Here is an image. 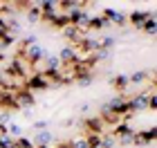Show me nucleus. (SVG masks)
<instances>
[{
    "instance_id": "1",
    "label": "nucleus",
    "mask_w": 157,
    "mask_h": 148,
    "mask_svg": "<svg viewBox=\"0 0 157 148\" xmlns=\"http://www.w3.org/2000/svg\"><path fill=\"white\" fill-rule=\"evenodd\" d=\"M103 115H117L121 119H130V110H128V97L126 94H117V97H112L110 101H105L101 103V115L99 117H103Z\"/></svg>"
},
{
    "instance_id": "2",
    "label": "nucleus",
    "mask_w": 157,
    "mask_h": 148,
    "mask_svg": "<svg viewBox=\"0 0 157 148\" xmlns=\"http://www.w3.org/2000/svg\"><path fill=\"white\" fill-rule=\"evenodd\" d=\"M45 47H43L40 43H34V45H27L25 49H18V54L25 63H29V65H36V63H40L43 59H45Z\"/></svg>"
},
{
    "instance_id": "3",
    "label": "nucleus",
    "mask_w": 157,
    "mask_h": 148,
    "mask_svg": "<svg viewBox=\"0 0 157 148\" xmlns=\"http://www.w3.org/2000/svg\"><path fill=\"white\" fill-rule=\"evenodd\" d=\"M112 137H115V142H119L121 146H132V139H135V130L130 128V123L126 121H119L115 128H112V132H110Z\"/></svg>"
},
{
    "instance_id": "4",
    "label": "nucleus",
    "mask_w": 157,
    "mask_h": 148,
    "mask_svg": "<svg viewBox=\"0 0 157 148\" xmlns=\"http://www.w3.org/2000/svg\"><path fill=\"white\" fill-rule=\"evenodd\" d=\"M74 47H76V52H78V54H97L99 49H101V43H99V38L88 36V34H85V36L78 40Z\"/></svg>"
},
{
    "instance_id": "5",
    "label": "nucleus",
    "mask_w": 157,
    "mask_h": 148,
    "mask_svg": "<svg viewBox=\"0 0 157 148\" xmlns=\"http://www.w3.org/2000/svg\"><path fill=\"white\" fill-rule=\"evenodd\" d=\"M148 94H151V92H137V94L128 97V110H130V115L141 112V110L148 108Z\"/></svg>"
},
{
    "instance_id": "6",
    "label": "nucleus",
    "mask_w": 157,
    "mask_h": 148,
    "mask_svg": "<svg viewBox=\"0 0 157 148\" xmlns=\"http://www.w3.org/2000/svg\"><path fill=\"white\" fill-rule=\"evenodd\" d=\"M13 99H16V110L18 108H32V105H36V97H34V92H29V90H25V88H20L18 92H13Z\"/></svg>"
},
{
    "instance_id": "7",
    "label": "nucleus",
    "mask_w": 157,
    "mask_h": 148,
    "mask_svg": "<svg viewBox=\"0 0 157 148\" xmlns=\"http://www.w3.org/2000/svg\"><path fill=\"white\" fill-rule=\"evenodd\" d=\"M47 88H49V81L40 72L38 74H29L25 79V90H29V92H38V90H47Z\"/></svg>"
},
{
    "instance_id": "8",
    "label": "nucleus",
    "mask_w": 157,
    "mask_h": 148,
    "mask_svg": "<svg viewBox=\"0 0 157 148\" xmlns=\"http://www.w3.org/2000/svg\"><path fill=\"white\" fill-rule=\"evenodd\" d=\"M101 16L108 20L110 25H119V27H124L128 23V16L124 11H119V9H112V7H103V11H101Z\"/></svg>"
},
{
    "instance_id": "9",
    "label": "nucleus",
    "mask_w": 157,
    "mask_h": 148,
    "mask_svg": "<svg viewBox=\"0 0 157 148\" xmlns=\"http://www.w3.org/2000/svg\"><path fill=\"white\" fill-rule=\"evenodd\" d=\"M83 128H85V135H105V123L101 121V117H88L83 121Z\"/></svg>"
},
{
    "instance_id": "10",
    "label": "nucleus",
    "mask_w": 157,
    "mask_h": 148,
    "mask_svg": "<svg viewBox=\"0 0 157 148\" xmlns=\"http://www.w3.org/2000/svg\"><path fill=\"white\" fill-rule=\"evenodd\" d=\"M78 59H81V54L76 52V47L74 45H65L59 52V61H61V65H74V63H78Z\"/></svg>"
},
{
    "instance_id": "11",
    "label": "nucleus",
    "mask_w": 157,
    "mask_h": 148,
    "mask_svg": "<svg viewBox=\"0 0 157 148\" xmlns=\"http://www.w3.org/2000/svg\"><path fill=\"white\" fill-rule=\"evenodd\" d=\"M157 137V128L153 126V128L148 130H135V139H132V146H146V144H153Z\"/></svg>"
},
{
    "instance_id": "12",
    "label": "nucleus",
    "mask_w": 157,
    "mask_h": 148,
    "mask_svg": "<svg viewBox=\"0 0 157 148\" xmlns=\"http://www.w3.org/2000/svg\"><path fill=\"white\" fill-rule=\"evenodd\" d=\"M5 72L9 76H13V79H27V72H25V65H23V59H20V56H13Z\"/></svg>"
},
{
    "instance_id": "13",
    "label": "nucleus",
    "mask_w": 157,
    "mask_h": 148,
    "mask_svg": "<svg viewBox=\"0 0 157 148\" xmlns=\"http://www.w3.org/2000/svg\"><path fill=\"white\" fill-rule=\"evenodd\" d=\"M153 13L151 11H144V9H135V11H130L128 13V23H130L132 27H137V29H141V27H144V23L148 18H151Z\"/></svg>"
},
{
    "instance_id": "14",
    "label": "nucleus",
    "mask_w": 157,
    "mask_h": 148,
    "mask_svg": "<svg viewBox=\"0 0 157 148\" xmlns=\"http://www.w3.org/2000/svg\"><path fill=\"white\" fill-rule=\"evenodd\" d=\"M34 146H52L54 142V135H52V130H38V132H34Z\"/></svg>"
},
{
    "instance_id": "15",
    "label": "nucleus",
    "mask_w": 157,
    "mask_h": 148,
    "mask_svg": "<svg viewBox=\"0 0 157 148\" xmlns=\"http://www.w3.org/2000/svg\"><path fill=\"white\" fill-rule=\"evenodd\" d=\"M61 32H63V36H65V38L70 40V43H74V45H76L78 40H81V38L85 36V32H81V29H76L74 25H67V27H63Z\"/></svg>"
},
{
    "instance_id": "16",
    "label": "nucleus",
    "mask_w": 157,
    "mask_h": 148,
    "mask_svg": "<svg viewBox=\"0 0 157 148\" xmlns=\"http://www.w3.org/2000/svg\"><path fill=\"white\" fill-rule=\"evenodd\" d=\"M110 85L115 88V90H117L119 94H124V92H126V88L130 85V81H128V74H117L115 79L110 81Z\"/></svg>"
},
{
    "instance_id": "17",
    "label": "nucleus",
    "mask_w": 157,
    "mask_h": 148,
    "mask_svg": "<svg viewBox=\"0 0 157 148\" xmlns=\"http://www.w3.org/2000/svg\"><path fill=\"white\" fill-rule=\"evenodd\" d=\"M105 27H110V23L101 16V13H99V16H92V18H90V23H88V29H94V32L105 29Z\"/></svg>"
},
{
    "instance_id": "18",
    "label": "nucleus",
    "mask_w": 157,
    "mask_h": 148,
    "mask_svg": "<svg viewBox=\"0 0 157 148\" xmlns=\"http://www.w3.org/2000/svg\"><path fill=\"white\" fill-rule=\"evenodd\" d=\"M45 70H49V72H59V70L63 67L61 65V61H59V56H54V54H45Z\"/></svg>"
},
{
    "instance_id": "19",
    "label": "nucleus",
    "mask_w": 157,
    "mask_h": 148,
    "mask_svg": "<svg viewBox=\"0 0 157 148\" xmlns=\"http://www.w3.org/2000/svg\"><path fill=\"white\" fill-rule=\"evenodd\" d=\"M49 23H52V27H54V29H63V27H67L70 25V20H67V16H65V13H56V16L52 18V20H49Z\"/></svg>"
},
{
    "instance_id": "20",
    "label": "nucleus",
    "mask_w": 157,
    "mask_h": 148,
    "mask_svg": "<svg viewBox=\"0 0 157 148\" xmlns=\"http://www.w3.org/2000/svg\"><path fill=\"white\" fill-rule=\"evenodd\" d=\"M146 79H148V72H135V74H130L128 76V81H130V85H144L146 83Z\"/></svg>"
},
{
    "instance_id": "21",
    "label": "nucleus",
    "mask_w": 157,
    "mask_h": 148,
    "mask_svg": "<svg viewBox=\"0 0 157 148\" xmlns=\"http://www.w3.org/2000/svg\"><path fill=\"white\" fill-rule=\"evenodd\" d=\"M25 9H27V20H29V23H38V20H40L38 5H29V7H25Z\"/></svg>"
},
{
    "instance_id": "22",
    "label": "nucleus",
    "mask_w": 157,
    "mask_h": 148,
    "mask_svg": "<svg viewBox=\"0 0 157 148\" xmlns=\"http://www.w3.org/2000/svg\"><path fill=\"white\" fill-rule=\"evenodd\" d=\"M7 135H9L11 139L23 137V135H25V132H23V126H20V123H9V126H7Z\"/></svg>"
},
{
    "instance_id": "23",
    "label": "nucleus",
    "mask_w": 157,
    "mask_h": 148,
    "mask_svg": "<svg viewBox=\"0 0 157 148\" xmlns=\"http://www.w3.org/2000/svg\"><path fill=\"white\" fill-rule=\"evenodd\" d=\"M141 32L151 34V36H153V34L157 32V20H155V16H151V18H148L146 23H144V27H141Z\"/></svg>"
},
{
    "instance_id": "24",
    "label": "nucleus",
    "mask_w": 157,
    "mask_h": 148,
    "mask_svg": "<svg viewBox=\"0 0 157 148\" xmlns=\"http://www.w3.org/2000/svg\"><path fill=\"white\" fill-rule=\"evenodd\" d=\"M101 137H103V135H85L88 148H101Z\"/></svg>"
},
{
    "instance_id": "25",
    "label": "nucleus",
    "mask_w": 157,
    "mask_h": 148,
    "mask_svg": "<svg viewBox=\"0 0 157 148\" xmlns=\"http://www.w3.org/2000/svg\"><path fill=\"white\" fill-rule=\"evenodd\" d=\"M13 142H16V148H36V146H34V142H32V139L29 137H18V139H13Z\"/></svg>"
},
{
    "instance_id": "26",
    "label": "nucleus",
    "mask_w": 157,
    "mask_h": 148,
    "mask_svg": "<svg viewBox=\"0 0 157 148\" xmlns=\"http://www.w3.org/2000/svg\"><path fill=\"white\" fill-rule=\"evenodd\" d=\"M99 43H101V49H105V52H108L110 47H115V43H117V38H115V36H103L101 40H99Z\"/></svg>"
},
{
    "instance_id": "27",
    "label": "nucleus",
    "mask_w": 157,
    "mask_h": 148,
    "mask_svg": "<svg viewBox=\"0 0 157 148\" xmlns=\"http://www.w3.org/2000/svg\"><path fill=\"white\" fill-rule=\"evenodd\" d=\"M115 137H112V135H103L101 137V148H115Z\"/></svg>"
},
{
    "instance_id": "28",
    "label": "nucleus",
    "mask_w": 157,
    "mask_h": 148,
    "mask_svg": "<svg viewBox=\"0 0 157 148\" xmlns=\"http://www.w3.org/2000/svg\"><path fill=\"white\" fill-rule=\"evenodd\" d=\"M70 148H88V142H85V137L72 139V142H70Z\"/></svg>"
},
{
    "instance_id": "29",
    "label": "nucleus",
    "mask_w": 157,
    "mask_h": 148,
    "mask_svg": "<svg viewBox=\"0 0 157 148\" xmlns=\"http://www.w3.org/2000/svg\"><path fill=\"white\" fill-rule=\"evenodd\" d=\"M9 36V27H7V18H0V40Z\"/></svg>"
},
{
    "instance_id": "30",
    "label": "nucleus",
    "mask_w": 157,
    "mask_h": 148,
    "mask_svg": "<svg viewBox=\"0 0 157 148\" xmlns=\"http://www.w3.org/2000/svg\"><path fill=\"white\" fill-rule=\"evenodd\" d=\"M0 123H2V126H9L11 123V112L9 110H2V115H0Z\"/></svg>"
},
{
    "instance_id": "31",
    "label": "nucleus",
    "mask_w": 157,
    "mask_h": 148,
    "mask_svg": "<svg viewBox=\"0 0 157 148\" xmlns=\"http://www.w3.org/2000/svg\"><path fill=\"white\" fill-rule=\"evenodd\" d=\"M148 110H157V94L155 92L148 94Z\"/></svg>"
},
{
    "instance_id": "32",
    "label": "nucleus",
    "mask_w": 157,
    "mask_h": 148,
    "mask_svg": "<svg viewBox=\"0 0 157 148\" xmlns=\"http://www.w3.org/2000/svg\"><path fill=\"white\" fill-rule=\"evenodd\" d=\"M34 130H47V121H43V119H40V121H34Z\"/></svg>"
},
{
    "instance_id": "33",
    "label": "nucleus",
    "mask_w": 157,
    "mask_h": 148,
    "mask_svg": "<svg viewBox=\"0 0 157 148\" xmlns=\"http://www.w3.org/2000/svg\"><path fill=\"white\" fill-rule=\"evenodd\" d=\"M56 148H70V142H61V144L56 146Z\"/></svg>"
},
{
    "instance_id": "34",
    "label": "nucleus",
    "mask_w": 157,
    "mask_h": 148,
    "mask_svg": "<svg viewBox=\"0 0 157 148\" xmlns=\"http://www.w3.org/2000/svg\"><path fill=\"white\" fill-rule=\"evenodd\" d=\"M0 135H7V126H2V123H0Z\"/></svg>"
},
{
    "instance_id": "35",
    "label": "nucleus",
    "mask_w": 157,
    "mask_h": 148,
    "mask_svg": "<svg viewBox=\"0 0 157 148\" xmlns=\"http://www.w3.org/2000/svg\"><path fill=\"white\" fill-rule=\"evenodd\" d=\"M36 148H52V146H36Z\"/></svg>"
}]
</instances>
